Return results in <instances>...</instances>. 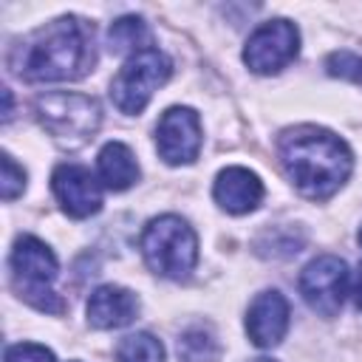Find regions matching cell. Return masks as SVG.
<instances>
[{"mask_svg": "<svg viewBox=\"0 0 362 362\" xmlns=\"http://www.w3.org/2000/svg\"><path fill=\"white\" fill-rule=\"evenodd\" d=\"M8 266H11V283H14V291L20 294V300H25L37 311H48V314H59L65 308L59 294L51 288L57 269H59L57 257L40 238L20 235L14 240Z\"/></svg>", "mask_w": 362, "mask_h": 362, "instance_id": "277c9868", "label": "cell"}, {"mask_svg": "<svg viewBox=\"0 0 362 362\" xmlns=\"http://www.w3.org/2000/svg\"><path fill=\"white\" fill-rule=\"evenodd\" d=\"M153 34L141 17H119L107 31V45L113 54H139L153 48Z\"/></svg>", "mask_w": 362, "mask_h": 362, "instance_id": "9a60e30c", "label": "cell"}, {"mask_svg": "<svg viewBox=\"0 0 362 362\" xmlns=\"http://www.w3.org/2000/svg\"><path fill=\"white\" fill-rule=\"evenodd\" d=\"M178 356L181 362H215L221 356V345L209 328H187L178 337Z\"/></svg>", "mask_w": 362, "mask_h": 362, "instance_id": "2e32d148", "label": "cell"}, {"mask_svg": "<svg viewBox=\"0 0 362 362\" xmlns=\"http://www.w3.org/2000/svg\"><path fill=\"white\" fill-rule=\"evenodd\" d=\"M288 331V303L280 291H260L246 311V334L257 348H274Z\"/></svg>", "mask_w": 362, "mask_h": 362, "instance_id": "8fae6325", "label": "cell"}, {"mask_svg": "<svg viewBox=\"0 0 362 362\" xmlns=\"http://www.w3.org/2000/svg\"><path fill=\"white\" fill-rule=\"evenodd\" d=\"M88 322L93 328L110 331L122 328L136 320L139 314V297L122 286H99L88 300Z\"/></svg>", "mask_w": 362, "mask_h": 362, "instance_id": "4fadbf2b", "label": "cell"}, {"mask_svg": "<svg viewBox=\"0 0 362 362\" xmlns=\"http://www.w3.org/2000/svg\"><path fill=\"white\" fill-rule=\"evenodd\" d=\"M96 170H99L102 184L107 189H113V192H122V189H127V187H133L139 181L136 156H133V150L124 141H107L99 150Z\"/></svg>", "mask_w": 362, "mask_h": 362, "instance_id": "5bb4252c", "label": "cell"}, {"mask_svg": "<svg viewBox=\"0 0 362 362\" xmlns=\"http://www.w3.org/2000/svg\"><path fill=\"white\" fill-rule=\"evenodd\" d=\"M300 51V31L288 20L260 23L243 48V62L255 74H277L283 71Z\"/></svg>", "mask_w": 362, "mask_h": 362, "instance_id": "ba28073f", "label": "cell"}, {"mask_svg": "<svg viewBox=\"0 0 362 362\" xmlns=\"http://www.w3.org/2000/svg\"><path fill=\"white\" fill-rule=\"evenodd\" d=\"M3 362H57L54 354L45 345L37 342H17L6 348V359Z\"/></svg>", "mask_w": 362, "mask_h": 362, "instance_id": "ffe728a7", "label": "cell"}, {"mask_svg": "<svg viewBox=\"0 0 362 362\" xmlns=\"http://www.w3.org/2000/svg\"><path fill=\"white\" fill-rule=\"evenodd\" d=\"M51 189L71 218H90L102 209V184L82 164H59L51 175Z\"/></svg>", "mask_w": 362, "mask_h": 362, "instance_id": "30bf717a", "label": "cell"}, {"mask_svg": "<svg viewBox=\"0 0 362 362\" xmlns=\"http://www.w3.org/2000/svg\"><path fill=\"white\" fill-rule=\"evenodd\" d=\"M212 195L221 209H226L232 215H246V212L257 209V204L263 201V184L246 167H226L218 173Z\"/></svg>", "mask_w": 362, "mask_h": 362, "instance_id": "7c38bea8", "label": "cell"}, {"mask_svg": "<svg viewBox=\"0 0 362 362\" xmlns=\"http://www.w3.org/2000/svg\"><path fill=\"white\" fill-rule=\"evenodd\" d=\"M3 99H6V107H3V122H8V119H11V90H8V88H3Z\"/></svg>", "mask_w": 362, "mask_h": 362, "instance_id": "7402d4cb", "label": "cell"}, {"mask_svg": "<svg viewBox=\"0 0 362 362\" xmlns=\"http://www.w3.org/2000/svg\"><path fill=\"white\" fill-rule=\"evenodd\" d=\"M8 62L25 82L82 79L96 62L93 25L74 14L57 17L14 45Z\"/></svg>", "mask_w": 362, "mask_h": 362, "instance_id": "6da1fadb", "label": "cell"}, {"mask_svg": "<svg viewBox=\"0 0 362 362\" xmlns=\"http://www.w3.org/2000/svg\"><path fill=\"white\" fill-rule=\"evenodd\" d=\"M359 243H362V229H359Z\"/></svg>", "mask_w": 362, "mask_h": 362, "instance_id": "cb8c5ba5", "label": "cell"}, {"mask_svg": "<svg viewBox=\"0 0 362 362\" xmlns=\"http://www.w3.org/2000/svg\"><path fill=\"white\" fill-rule=\"evenodd\" d=\"M23 189H25V173H23V167H17V161L6 153V156H3V175H0V195H3V201H14Z\"/></svg>", "mask_w": 362, "mask_h": 362, "instance_id": "ac0fdd59", "label": "cell"}, {"mask_svg": "<svg viewBox=\"0 0 362 362\" xmlns=\"http://www.w3.org/2000/svg\"><path fill=\"white\" fill-rule=\"evenodd\" d=\"M277 153L288 181L311 201L331 198L354 170L348 144L317 124L288 127L277 141Z\"/></svg>", "mask_w": 362, "mask_h": 362, "instance_id": "7a4b0ae2", "label": "cell"}, {"mask_svg": "<svg viewBox=\"0 0 362 362\" xmlns=\"http://www.w3.org/2000/svg\"><path fill=\"white\" fill-rule=\"evenodd\" d=\"M300 294L320 317H337L348 294V266L337 255H320L300 272Z\"/></svg>", "mask_w": 362, "mask_h": 362, "instance_id": "52a82bcc", "label": "cell"}, {"mask_svg": "<svg viewBox=\"0 0 362 362\" xmlns=\"http://www.w3.org/2000/svg\"><path fill=\"white\" fill-rule=\"evenodd\" d=\"M170 74H173V62L164 51H158V48L139 51V54L127 57V62L113 76L110 99L122 113L136 116L147 107L156 88H161L170 79Z\"/></svg>", "mask_w": 362, "mask_h": 362, "instance_id": "8992f818", "label": "cell"}, {"mask_svg": "<svg viewBox=\"0 0 362 362\" xmlns=\"http://www.w3.org/2000/svg\"><path fill=\"white\" fill-rule=\"evenodd\" d=\"M325 68H328V74H331V76L354 79V82H359V85H362V59H359L356 54L337 51V54H331V57H328Z\"/></svg>", "mask_w": 362, "mask_h": 362, "instance_id": "d6986e66", "label": "cell"}, {"mask_svg": "<svg viewBox=\"0 0 362 362\" xmlns=\"http://www.w3.org/2000/svg\"><path fill=\"white\" fill-rule=\"evenodd\" d=\"M354 300H356V308L362 311V266L356 269V280H354Z\"/></svg>", "mask_w": 362, "mask_h": 362, "instance_id": "44dd1931", "label": "cell"}, {"mask_svg": "<svg viewBox=\"0 0 362 362\" xmlns=\"http://www.w3.org/2000/svg\"><path fill=\"white\" fill-rule=\"evenodd\" d=\"M116 359L119 362H164V345L153 334L136 331L116 345Z\"/></svg>", "mask_w": 362, "mask_h": 362, "instance_id": "e0dca14e", "label": "cell"}, {"mask_svg": "<svg viewBox=\"0 0 362 362\" xmlns=\"http://www.w3.org/2000/svg\"><path fill=\"white\" fill-rule=\"evenodd\" d=\"M252 362H274V359H252Z\"/></svg>", "mask_w": 362, "mask_h": 362, "instance_id": "603a6c76", "label": "cell"}, {"mask_svg": "<svg viewBox=\"0 0 362 362\" xmlns=\"http://www.w3.org/2000/svg\"><path fill=\"white\" fill-rule=\"evenodd\" d=\"M201 119L192 107H170L156 127V147L167 164H192L201 153Z\"/></svg>", "mask_w": 362, "mask_h": 362, "instance_id": "9c48e42d", "label": "cell"}, {"mask_svg": "<svg viewBox=\"0 0 362 362\" xmlns=\"http://www.w3.org/2000/svg\"><path fill=\"white\" fill-rule=\"evenodd\" d=\"M34 113H37V122L62 147L85 144L102 122L99 102L93 96L74 93V90H54V93L37 96L34 99Z\"/></svg>", "mask_w": 362, "mask_h": 362, "instance_id": "5b68a950", "label": "cell"}, {"mask_svg": "<svg viewBox=\"0 0 362 362\" xmlns=\"http://www.w3.org/2000/svg\"><path fill=\"white\" fill-rule=\"evenodd\" d=\"M144 263L170 280H187L198 263V238L192 226L178 215H158L141 232Z\"/></svg>", "mask_w": 362, "mask_h": 362, "instance_id": "3957f363", "label": "cell"}]
</instances>
